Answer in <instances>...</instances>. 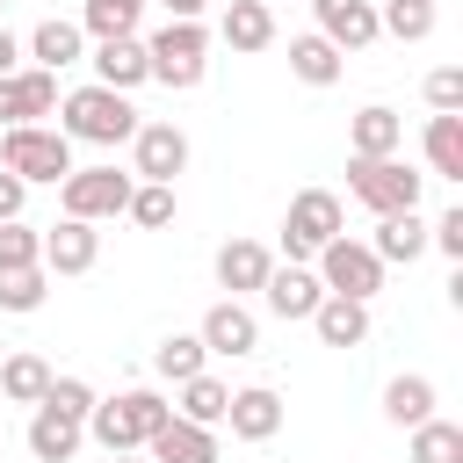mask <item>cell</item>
Masks as SVG:
<instances>
[{
    "mask_svg": "<svg viewBox=\"0 0 463 463\" xmlns=\"http://www.w3.org/2000/svg\"><path fill=\"white\" fill-rule=\"evenodd\" d=\"M174 420V405L152 391V383H137V391H116V398H94V412H87V434L109 449V456H137L159 427Z\"/></svg>",
    "mask_w": 463,
    "mask_h": 463,
    "instance_id": "cell-1",
    "label": "cell"
},
{
    "mask_svg": "<svg viewBox=\"0 0 463 463\" xmlns=\"http://www.w3.org/2000/svg\"><path fill=\"white\" fill-rule=\"evenodd\" d=\"M58 130H65L72 145H130V137H137V109H130V94H116V87H72V94L58 101Z\"/></svg>",
    "mask_w": 463,
    "mask_h": 463,
    "instance_id": "cell-2",
    "label": "cell"
},
{
    "mask_svg": "<svg viewBox=\"0 0 463 463\" xmlns=\"http://www.w3.org/2000/svg\"><path fill=\"white\" fill-rule=\"evenodd\" d=\"M145 65H152V80L174 87V94L203 87V72H210V29H203V22H166V29H152V36H145Z\"/></svg>",
    "mask_w": 463,
    "mask_h": 463,
    "instance_id": "cell-3",
    "label": "cell"
},
{
    "mask_svg": "<svg viewBox=\"0 0 463 463\" xmlns=\"http://www.w3.org/2000/svg\"><path fill=\"white\" fill-rule=\"evenodd\" d=\"M0 166H7L22 188H29V181H51V188H58V181L72 174V137H65V130H43V123H22V130L0 137Z\"/></svg>",
    "mask_w": 463,
    "mask_h": 463,
    "instance_id": "cell-4",
    "label": "cell"
},
{
    "mask_svg": "<svg viewBox=\"0 0 463 463\" xmlns=\"http://www.w3.org/2000/svg\"><path fill=\"white\" fill-rule=\"evenodd\" d=\"M420 188L427 174H412L405 159H354L347 166V195L376 217H398V210H420Z\"/></svg>",
    "mask_w": 463,
    "mask_h": 463,
    "instance_id": "cell-5",
    "label": "cell"
},
{
    "mask_svg": "<svg viewBox=\"0 0 463 463\" xmlns=\"http://www.w3.org/2000/svg\"><path fill=\"white\" fill-rule=\"evenodd\" d=\"M311 275H318L326 297H354V304H369V297L383 289V260H376L362 239H347V232L318 246V268H311Z\"/></svg>",
    "mask_w": 463,
    "mask_h": 463,
    "instance_id": "cell-6",
    "label": "cell"
},
{
    "mask_svg": "<svg viewBox=\"0 0 463 463\" xmlns=\"http://www.w3.org/2000/svg\"><path fill=\"white\" fill-rule=\"evenodd\" d=\"M326 239H340V195H333V188H304V195H289L282 253L304 268V260H318V246H326Z\"/></svg>",
    "mask_w": 463,
    "mask_h": 463,
    "instance_id": "cell-7",
    "label": "cell"
},
{
    "mask_svg": "<svg viewBox=\"0 0 463 463\" xmlns=\"http://www.w3.org/2000/svg\"><path fill=\"white\" fill-rule=\"evenodd\" d=\"M130 174H116V166H72L65 181H58V195H65V217H80V224H101V217H123V203H130Z\"/></svg>",
    "mask_w": 463,
    "mask_h": 463,
    "instance_id": "cell-8",
    "label": "cell"
},
{
    "mask_svg": "<svg viewBox=\"0 0 463 463\" xmlns=\"http://www.w3.org/2000/svg\"><path fill=\"white\" fill-rule=\"evenodd\" d=\"M181 166H188V137L174 123H137V137H130V181H166L174 188Z\"/></svg>",
    "mask_w": 463,
    "mask_h": 463,
    "instance_id": "cell-9",
    "label": "cell"
},
{
    "mask_svg": "<svg viewBox=\"0 0 463 463\" xmlns=\"http://www.w3.org/2000/svg\"><path fill=\"white\" fill-rule=\"evenodd\" d=\"M36 116H58V72H43V65L7 72V80H0V123L22 130V123H36Z\"/></svg>",
    "mask_w": 463,
    "mask_h": 463,
    "instance_id": "cell-10",
    "label": "cell"
},
{
    "mask_svg": "<svg viewBox=\"0 0 463 463\" xmlns=\"http://www.w3.org/2000/svg\"><path fill=\"white\" fill-rule=\"evenodd\" d=\"M318 7V36L347 58V51H369L383 29H376V0H311Z\"/></svg>",
    "mask_w": 463,
    "mask_h": 463,
    "instance_id": "cell-11",
    "label": "cell"
},
{
    "mask_svg": "<svg viewBox=\"0 0 463 463\" xmlns=\"http://www.w3.org/2000/svg\"><path fill=\"white\" fill-rule=\"evenodd\" d=\"M94 260H101V232H94V224L58 217V224L43 232V275H87Z\"/></svg>",
    "mask_w": 463,
    "mask_h": 463,
    "instance_id": "cell-12",
    "label": "cell"
},
{
    "mask_svg": "<svg viewBox=\"0 0 463 463\" xmlns=\"http://www.w3.org/2000/svg\"><path fill=\"white\" fill-rule=\"evenodd\" d=\"M195 340H203V354H253V347H260V326H253V311H246L239 297H224V304L203 311Z\"/></svg>",
    "mask_w": 463,
    "mask_h": 463,
    "instance_id": "cell-13",
    "label": "cell"
},
{
    "mask_svg": "<svg viewBox=\"0 0 463 463\" xmlns=\"http://www.w3.org/2000/svg\"><path fill=\"white\" fill-rule=\"evenodd\" d=\"M224 427H232L239 441H275V434H282V398H275L268 383H246V391H232Z\"/></svg>",
    "mask_w": 463,
    "mask_h": 463,
    "instance_id": "cell-14",
    "label": "cell"
},
{
    "mask_svg": "<svg viewBox=\"0 0 463 463\" xmlns=\"http://www.w3.org/2000/svg\"><path fill=\"white\" fill-rule=\"evenodd\" d=\"M80 441H87V420H72V412H58V405H36V412H29V456H36V463H72Z\"/></svg>",
    "mask_w": 463,
    "mask_h": 463,
    "instance_id": "cell-15",
    "label": "cell"
},
{
    "mask_svg": "<svg viewBox=\"0 0 463 463\" xmlns=\"http://www.w3.org/2000/svg\"><path fill=\"white\" fill-rule=\"evenodd\" d=\"M260 297H268V311L275 318H311L318 304H326V289H318V275L311 268H268V282H260Z\"/></svg>",
    "mask_w": 463,
    "mask_h": 463,
    "instance_id": "cell-16",
    "label": "cell"
},
{
    "mask_svg": "<svg viewBox=\"0 0 463 463\" xmlns=\"http://www.w3.org/2000/svg\"><path fill=\"white\" fill-rule=\"evenodd\" d=\"M145 463H217V427L166 420V427L145 441Z\"/></svg>",
    "mask_w": 463,
    "mask_h": 463,
    "instance_id": "cell-17",
    "label": "cell"
},
{
    "mask_svg": "<svg viewBox=\"0 0 463 463\" xmlns=\"http://www.w3.org/2000/svg\"><path fill=\"white\" fill-rule=\"evenodd\" d=\"M145 80H152V65H145V36L94 43V87H116V94H130V87H145Z\"/></svg>",
    "mask_w": 463,
    "mask_h": 463,
    "instance_id": "cell-18",
    "label": "cell"
},
{
    "mask_svg": "<svg viewBox=\"0 0 463 463\" xmlns=\"http://www.w3.org/2000/svg\"><path fill=\"white\" fill-rule=\"evenodd\" d=\"M347 145H354V159H398V145H405V123H398V109L369 101V109L347 123Z\"/></svg>",
    "mask_w": 463,
    "mask_h": 463,
    "instance_id": "cell-19",
    "label": "cell"
},
{
    "mask_svg": "<svg viewBox=\"0 0 463 463\" xmlns=\"http://www.w3.org/2000/svg\"><path fill=\"white\" fill-rule=\"evenodd\" d=\"M268 268H275V253H268L260 239H232V246H217V282H224L232 297L260 289V282H268Z\"/></svg>",
    "mask_w": 463,
    "mask_h": 463,
    "instance_id": "cell-20",
    "label": "cell"
},
{
    "mask_svg": "<svg viewBox=\"0 0 463 463\" xmlns=\"http://www.w3.org/2000/svg\"><path fill=\"white\" fill-rule=\"evenodd\" d=\"M217 36H224L232 51H268V43H275V7H268V0H232L224 22H217Z\"/></svg>",
    "mask_w": 463,
    "mask_h": 463,
    "instance_id": "cell-21",
    "label": "cell"
},
{
    "mask_svg": "<svg viewBox=\"0 0 463 463\" xmlns=\"http://www.w3.org/2000/svg\"><path fill=\"white\" fill-rule=\"evenodd\" d=\"M29 58H36L43 72H65L72 58H87L80 22H58V14H51V22H36V29H29Z\"/></svg>",
    "mask_w": 463,
    "mask_h": 463,
    "instance_id": "cell-22",
    "label": "cell"
},
{
    "mask_svg": "<svg viewBox=\"0 0 463 463\" xmlns=\"http://www.w3.org/2000/svg\"><path fill=\"white\" fill-rule=\"evenodd\" d=\"M369 253L391 268V260H420L427 253V224H420V210H398V217H376V239H369Z\"/></svg>",
    "mask_w": 463,
    "mask_h": 463,
    "instance_id": "cell-23",
    "label": "cell"
},
{
    "mask_svg": "<svg viewBox=\"0 0 463 463\" xmlns=\"http://www.w3.org/2000/svg\"><path fill=\"white\" fill-rule=\"evenodd\" d=\"M311 326H318L326 347H362V340H369V304H354V297H326V304L311 311Z\"/></svg>",
    "mask_w": 463,
    "mask_h": 463,
    "instance_id": "cell-24",
    "label": "cell"
},
{
    "mask_svg": "<svg viewBox=\"0 0 463 463\" xmlns=\"http://www.w3.org/2000/svg\"><path fill=\"white\" fill-rule=\"evenodd\" d=\"M383 420H391V427L434 420V376H391V383H383Z\"/></svg>",
    "mask_w": 463,
    "mask_h": 463,
    "instance_id": "cell-25",
    "label": "cell"
},
{
    "mask_svg": "<svg viewBox=\"0 0 463 463\" xmlns=\"http://www.w3.org/2000/svg\"><path fill=\"white\" fill-rule=\"evenodd\" d=\"M340 65H347V58H340L318 29H311V36H289V72H297L304 87H333V80H340Z\"/></svg>",
    "mask_w": 463,
    "mask_h": 463,
    "instance_id": "cell-26",
    "label": "cell"
},
{
    "mask_svg": "<svg viewBox=\"0 0 463 463\" xmlns=\"http://www.w3.org/2000/svg\"><path fill=\"white\" fill-rule=\"evenodd\" d=\"M43 391H51V362L43 354H7L0 362V398H14V405H43Z\"/></svg>",
    "mask_w": 463,
    "mask_h": 463,
    "instance_id": "cell-27",
    "label": "cell"
},
{
    "mask_svg": "<svg viewBox=\"0 0 463 463\" xmlns=\"http://www.w3.org/2000/svg\"><path fill=\"white\" fill-rule=\"evenodd\" d=\"M137 14H145V0H87L80 7V36H94V43L137 36Z\"/></svg>",
    "mask_w": 463,
    "mask_h": 463,
    "instance_id": "cell-28",
    "label": "cell"
},
{
    "mask_svg": "<svg viewBox=\"0 0 463 463\" xmlns=\"http://www.w3.org/2000/svg\"><path fill=\"white\" fill-rule=\"evenodd\" d=\"M224 405H232V383H217V376L203 369V376H188V383H181V412H174V420L217 427V420H224Z\"/></svg>",
    "mask_w": 463,
    "mask_h": 463,
    "instance_id": "cell-29",
    "label": "cell"
},
{
    "mask_svg": "<svg viewBox=\"0 0 463 463\" xmlns=\"http://www.w3.org/2000/svg\"><path fill=\"white\" fill-rule=\"evenodd\" d=\"M427 166L441 181H463V116H434L427 123Z\"/></svg>",
    "mask_w": 463,
    "mask_h": 463,
    "instance_id": "cell-30",
    "label": "cell"
},
{
    "mask_svg": "<svg viewBox=\"0 0 463 463\" xmlns=\"http://www.w3.org/2000/svg\"><path fill=\"white\" fill-rule=\"evenodd\" d=\"M203 362H210V354H203V340H195V333H166V340L152 347V369H159L166 383H188V376H203Z\"/></svg>",
    "mask_w": 463,
    "mask_h": 463,
    "instance_id": "cell-31",
    "label": "cell"
},
{
    "mask_svg": "<svg viewBox=\"0 0 463 463\" xmlns=\"http://www.w3.org/2000/svg\"><path fill=\"white\" fill-rule=\"evenodd\" d=\"M376 29L398 36V43H420V36H434V0H383Z\"/></svg>",
    "mask_w": 463,
    "mask_h": 463,
    "instance_id": "cell-32",
    "label": "cell"
},
{
    "mask_svg": "<svg viewBox=\"0 0 463 463\" xmlns=\"http://www.w3.org/2000/svg\"><path fill=\"white\" fill-rule=\"evenodd\" d=\"M412 463H463V427L456 420H420L412 427Z\"/></svg>",
    "mask_w": 463,
    "mask_h": 463,
    "instance_id": "cell-33",
    "label": "cell"
},
{
    "mask_svg": "<svg viewBox=\"0 0 463 463\" xmlns=\"http://www.w3.org/2000/svg\"><path fill=\"white\" fill-rule=\"evenodd\" d=\"M123 217H137L145 232H166V224H174V188H166V181H137L130 203H123Z\"/></svg>",
    "mask_w": 463,
    "mask_h": 463,
    "instance_id": "cell-34",
    "label": "cell"
},
{
    "mask_svg": "<svg viewBox=\"0 0 463 463\" xmlns=\"http://www.w3.org/2000/svg\"><path fill=\"white\" fill-rule=\"evenodd\" d=\"M43 297H51L43 268H0V311H36Z\"/></svg>",
    "mask_w": 463,
    "mask_h": 463,
    "instance_id": "cell-35",
    "label": "cell"
},
{
    "mask_svg": "<svg viewBox=\"0 0 463 463\" xmlns=\"http://www.w3.org/2000/svg\"><path fill=\"white\" fill-rule=\"evenodd\" d=\"M0 268H43V232H29L22 217L0 224Z\"/></svg>",
    "mask_w": 463,
    "mask_h": 463,
    "instance_id": "cell-36",
    "label": "cell"
},
{
    "mask_svg": "<svg viewBox=\"0 0 463 463\" xmlns=\"http://www.w3.org/2000/svg\"><path fill=\"white\" fill-rule=\"evenodd\" d=\"M427 101H434V116H463V72L456 65L427 72Z\"/></svg>",
    "mask_w": 463,
    "mask_h": 463,
    "instance_id": "cell-37",
    "label": "cell"
},
{
    "mask_svg": "<svg viewBox=\"0 0 463 463\" xmlns=\"http://www.w3.org/2000/svg\"><path fill=\"white\" fill-rule=\"evenodd\" d=\"M43 405H58V412H72V420H87V412H94V391H87L80 376H51V391H43Z\"/></svg>",
    "mask_w": 463,
    "mask_h": 463,
    "instance_id": "cell-38",
    "label": "cell"
},
{
    "mask_svg": "<svg viewBox=\"0 0 463 463\" xmlns=\"http://www.w3.org/2000/svg\"><path fill=\"white\" fill-rule=\"evenodd\" d=\"M22 203H29V188H22V181L0 166V224H14V217H22Z\"/></svg>",
    "mask_w": 463,
    "mask_h": 463,
    "instance_id": "cell-39",
    "label": "cell"
},
{
    "mask_svg": "<svg viewBox=\"0 0 463 463\" xmlns=\"http://www.w3.org/2000/svg\"><path fill=\"white\" fill-rule=\"evenodd\" d=\"M7 72H22V43H14V29L0 22V80H7Z\"/></svg>",
    "mask_w": 463,
    "mask_h": 463,
    "instance_id": "cell-40",
    "label": "cell"
},
{
    "mask_svg": "<svg viewBox=\"0 0 463 463\" xmlns=\"http://www.w3.org/2000/svg\"><path fill=\"white\" fill-rule=\"evenodd\" d=\"M159 7H166V22H195L210 0H159Z\"/></svg>",
    "mask_w": 463,
    "mask_h": 463,
    "instance_id": "cell-41",
    "label": "cell"
},
{
    "mask_svg": "<svg viewBox=\"0 0 463 463\" xmlns=\"http://www.w3.org/2000/svg\"><path fill=\"white\" fill-rule=\"evenodd\" d=\"M109 463H137V456H109Z\"/></svg>",
    "mask_w": 463,
    "mask_h": 463,
    "instance_id": "cell-42",
    "label": "cell"
},
{
    "mask_svg": "<svg viewBox=\"0 0 463 463\" xmlns=\"http://www.w3.org/2000/svg\"><path fill=\"white\" fill-rule=\"evenodd\" d=\"M0 7H7V0H0Z\"/></svg>",
    "mask_w": 463,
    "mask_h": 463,
    "instance_id": "cell-43",
    "label": "cell"
}]
</instances>
